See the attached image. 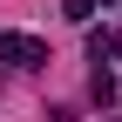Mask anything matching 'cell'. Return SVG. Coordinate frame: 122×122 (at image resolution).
Returning a JSON list of instances; mask_svg holds the SVG:
<instances>
[{"instance_id":"1","label":"cell","mask_w":122,"mask_h":122,"mask_svg":"<svg viewBox=\"0 0 122 122\" xmlns=\"http://www.w3.org/2000/svg\"><path fill=\"white\" fill-rule=\"evenodd\" d=\"M0 54H7L14 68H41V61H48V48H41L34 34H7V41H0Z\"/></svg>"},{"instance_id":"2","label":"cell","mask_w":122,"mask_h":122,"mask_svg":"<svg viewBox=\"0 0 122 122\" xmlns=\"http://www.w3.org/2000/svg\"><path fill=\"white\" fill-rule=\"evenodd\" d=\"M88 95H95V109H115V75L95 68V81H88Z\"/></svg>"},{"instance_id":"3","label":"cell","mask_w":122,"mask_h":122,"mask_svg":"<svg viewBox=\"0 0 122 122\" xmlns=\"http://www.w3.org/2000/svg\"><path fill=\"white\" fill-rule=\"evenodd\" d=\"M61 14H68V20H88V14H95V0H61Z\"/></svg>"},{"instance_id":"4","label":"cell","mask_w":122,"mask_h":122,"mask_svg":"<svg viewBox=\"0 0 122 122\" xmlns=\"http://www.w3.org/2000/svg\"><path fill=\"white\" fill-rule=\"evenodd\" d=\"M109 54H115V61H122V34H109Z\"/></svg>"},{"instance_id":"5","label":"cell","mask_w":122,"mask_h":122,"mask_svg":"<svg viewBox=\"0 0 122 122\" xmlns=\"http://www.w3.org/2000/svg\"><path fill=\"white\" fill-rule=\"evenodd\" d=\"M115 122H122V115H115Z\"/></svg>"}]
</instances>
